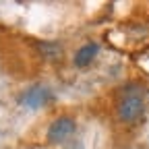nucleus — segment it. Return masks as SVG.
<instances>
[{
    "instance_id": "f257e3e1",
    "label": "nucleus",
    "mask_w": 149,
    "mask_h": 149,
    "mask_svg": "<svg viewBox=\"0 0 149 149\" xmlns=\"http://www.w3.org/2000/svg\"><path fill=\"white\" fill-rule=\"evenodd\" d=\"M143 110H145L143 97H141V93L135 91V89H128L124 95H122V100L118 102V116L126 124L137 122L143 116Z\"/></svg>"
},
{
    "instance_id": "20e7f679",
    "label": "nucleus",
    "mask_w": 149,
    "mask_h": 149,
    "mask_svg": "<svg viewBox=\"0 0 149 149\" xmlns=\"http://www.w3.org/2000/svg\"><path fill=\"white\" fill-rule=\"evenodd\" d=\"M97 52H100V46H97V44H93V42H91V44H85L83 48H79L77 54H74V64H77L79 68L91 64L93 58L97 56Z\"/></svg>"
},
{
    "instance_id": "39448f33",
    "label": "nucleus",
    "mask_w": 149,
    "mask_h": 149,
    "mask_svg": "<svg viewBox=\"0 0 149 149\" xmlns=\"http://www.w3.org/2000/svg\"><path fill=\"white\" fill-rule=\"evenodd\" d=\"M37 48H40L42 56L48 58V60H58L62 56V48L58 44H46V42H42V44H37Z\"/></svg>"
},
{
    "instance_id": "7ed1b4c3",
    "label": "nucleus",
    "mask_w": 149,
    "mask_h": 149,
    "mask_svg": "<svg viewBox=\"0 0 149 149\" xmlns=\"http://www.w3.org/2000/svg\"><path fill=\"white\" fill-rule=\"evenodd\" d=\"M50 97H52V93H50L46 87H33V89H29L25 95L21 97V102H23L27 108H40V106H44L46 102H50Z\"/></svg>"
},
{
    "instance_id": "f03ea898",
    "label": "nucleus",
    "mask_w": 149,
    "mask_h": 149,
    "mask_svg": "<svg viewBox=\"0 0 149 149\" xmlns=\"http://www.w3.org/2000/svg\"><path fill=\"white\" fill-rule=\"evenodd\" d=\"M72 133H74V120L68 118V116H60V118H56L52 122V126L48 128V141L50 143H62Z\"/></svg>"
}]
</instances>
